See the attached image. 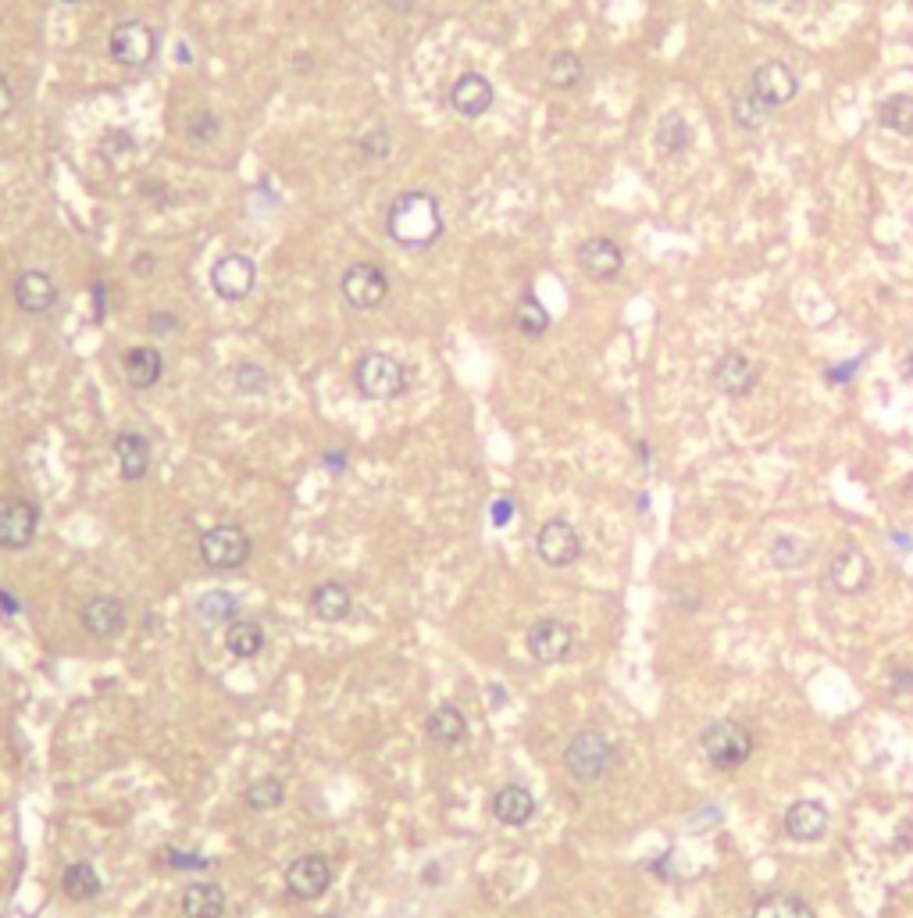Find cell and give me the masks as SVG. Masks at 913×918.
<instances>
[{
  "label": "cell",
  "instance_id": "1",
  "mask_svg": "<svg viewBox=\"0 0 913 918\" xmlns=\"http://www.w3.org/2000/svg\"><path fill=\"white\" fill-rule=\"evenodd\" d=\"M443 208L429 190H403L386 208V233L407 251H429L443 236Z\"/></svg>",
  "mask_w": 913,
  "mask_h": 918
},
{
  "label": "cell",
  "instance_id": "2",
  "mask_svg": "<svg viewBox=\"0 0 913 918\" xmlns=\"http://www.w3.org/2000/svg\"><path fill=\"white\" fill-rule=\"evenodd\" d=\"M353 386L364 400H397L411 386V372L386 350H364L353 361Z\"/></svg>",
  "mask_w": 913,
  "mask_h": 918
},
{
  "label": "cell",
  "instance_id": "3",
  "mask_svg": "<svg viewBox=\"0 0 913 918\" xmlns=\"http://www.w3.org/2000/svg\"><path fill=\"white\" fill-rule=\"evenodd\" d=\"M197 550H200V561L208 565L211 572H236L250 561L254 539L236 522H218L211 530L200 533Z\"/></svg>",
  "mask_w": 913,
  "mask_h": 918
},
{
  "label": "cell",
  "instance_id": "4",
  "mask_svg": "<svg viewBox=\"0 0 913 918\" xmlns=\"http://www.w3.org/2000/svg\"><path fill=\"white\" fill-rule=\"evenodd\" d=\"M700 747H703L706 762H711L714 768H725V772H731V768H739V765L749 762V754H753L757 740H753V733H749L742 722L717 719V722H711V725L703 729Z\"/></svg>",
  "mask_w": 913,
  "mask_h": 918
},
{
  "label": "cell",
  "instance_id": "5",
  "mask_svg": "<svg viewBox=\"0 0 913 918\" xmlns=\"http://www.w3.org/2000/svg\"><path fill=\"white\" fill-rule=\"evenodd\" d=\"M614 762V744L599 729H578L564 747V768L578 782H596Z\"/></svg>",
  "mask_w": 913,
  "mask_h": 918
},
{
  "label": "cell",
  "instance_id": "6",
  "mask_svg": "<svg viewBox=\"0 0 913 918\" xmlns=\"http://www.w3.org/2000/svg\"><path fill=\"white\" fill-rule=\"evenodd\" d=\"M107 54L121 69H147L157 54V33L147 22H121L107 36Z\"/></svg>",
  "mask_w": 913,
  "mask_h": 918
},
{
  "label": "cell",
  "instance_id": "7",
  "mask_svg": "<svg viewBox=\"0 0 913 918\" xmlns=\"http://www.w3.org/2000/svg\"><path fill=\"white\" fill-rule=\"evenodd\" d=\"M339 290H343V301L350 307H358V312H375V307H383L389 297V276L375 262H353L343 272V279H339Z\"/></svg>",
  "mask_w": 913,
  "mask_h": 918
},
{
  "label": "cell",
  "instance_id": "8",
  "mask_svg": "<svg viewBox=\"0 0 913 918\" xmlns=\"http://www.w3.org/2000/svg\"><path fill=\"white\" fill-rule=\"evenodd\" d=\"M254 287H257V265H254V258H247V254L229 251L211 265V290L222 297V301H229V304L247 301Z\"/></svg>",
  "mask_w": 913,
  "mask_h": 918
},
{
  "label": "cell",
  "instance_id": "9",
  "mask_svg": "<svg viewBox=\"0 0 913 918\" xmlns=\"http://www.w3.org/2000/svg\"><path fill=\"white\" fill-rule=\"evenodd\" d=\"M285 894L296 900H318L332 886V865L325 855H300L282 872Z\"/></svg>",
  "mask_w": 913,
  "mask_h": 918
},
{
  "label": "cell",
  "instance_id": "10",
  "mask_svg": "<svg viewBox=\"0 0 913 918\" xmlns=\"http://www.w3.org/2000/svg\"><path fill=\"white\" fill-rule=\"evenodd\" d=\"M39 508L30 497H4L0 501V550H25L36 539Z\"/></svg>",
  "mask_w": 913,
  "mask_h": 918
},
{
  "label": "cell",
  "instance_id": "11",
  "mask_svg": "<svg viewBox=\"0 0 913 918\" xmlns=\"http://www.w3.org/2000/svg\"><path fill=\"white\" fill-rule=\"evenodd\" d=\"M536 555L550 569H567L582 558V536L567 519H550L536 533Z\"/></svg>",
  "mask_w": 913,
  "mask_h": 918
},
{
  "label": "cell",
  "instance_id": "12",
  "mask_svg": "<svg viewBox=\"0 0 913 918\" xmlns=\"http://www.w3.org/2000/svg\"><path fill=\"white\" fill-rule=\"evenodd\" d=\"M528 654L539 661V665H557V661L571 658L575 651V629L561 618H539L536 626L528 629Z\"/></svg>",
  "mask_w": 913,
  "mask_h": 918
},
{
  "label": "cell",
  "instance_id": "13",
  "mask_svg": "<svg viewBox=\"0 0 913 918\" xmlns=\"http://www.w3.org/2000/svg\"><path fill=\"white\" fill-rule=\"evenodd\" d=\"M79 618H83V629L93 640H115L126 632V623H129L126 601L112 597V593H97V597H90L83 604V612H79Z\"/></svg>",
  "mask_w": 913,
  "mask_h": 918
},
{
  "label": "cell",
  "instance_id": "14",
  "mask_svg": "<svg viewBox=\"0 0 913 918\" xmlns=\"http://www.w3.org/2000/svg\"><path fill=\"white\" fill-rule=\"evenodd\" d=\"M749 90H753V97H760L774 112V107H785L788 101L796 97V93H799V79H796V72L788 69L785 61H764L753 72V79H749Z\"/></svg>",
  "mask_w": 913,
  "mask_h": 918
},
{
  "label": "cell",
  "instance_id": "15",
  "mask_svg": "<svg viewBox=\"0 0 913 918\" xmlns=\"http://www.w3.org/2000/svg\"><path fill=\"white\" fill-rule=\"evenodd\" d=\"M578 268L589 279L596 282H610V279H618L621 276V268H624V251H621V243L618 240H610V236H589L578 247Z\"/></svg>",
  "mask_w": 913,
  "mask_h": 918
},
{
  "label": "cell",
  "instance_id": "16",
  "mask_svg": "<svg viewBox=\"0 0 913 918\" xmlns=\"http://www.w3.org/2000/svg\"><path fill=\"white\" fill-rule=\"evenodd\" d=\"M760 383V364L742 355V350H728L725 358L714 364V386L728 397H749Z\"/></svg>",
  "mask_w": 913,
  "mask_h": 918
},
{
  "label": "cell",
  "instance_id": "17",
  "mask_svg": "<svg viewBox=\"0 0 913 918\" xmlns=\"http://www.w3.org/2000/svg\"><path fill=\"white\" fill-rule=\"evenodd\" d=\"M493 101H496V90L482 72L457 75L454 86H449V107H454L460 118H482L489 107H493Z\"/></svg>",
  "mask_w": 913,
  "mask_h": 918
},
{
  "label": "cell",
  "instance_id": "18",
  "mask_svg": "<svg viewBox=\"0 0 913 918\" xmlns=\"http://www.w3.org/2000/svg\"><path fill=\"white\" fill-rule=\"evenodd\" d=\"M11 293H15V304L25 315H47L58 304V282L44 268H25V272H19Z\"/></svg>",
  "mask_w": 913,
  "mask_h": 918
},
{
  "label": "cell",
  "instance_id": "19",
  "mask_svg": "<svg viewBox=\"0 0 913 918\" xmlns=\"http://www.w3.org/2000/svg\"><path fill=\"white\" fill-rule=\"evenodd\" d=\"M870 576H875V569H870V561H867L864 550H856V547L839 550V555L831 558V565H828L831 590L846 593V597H853V593H864L870 586Z\"/></svg>",
  "mask_w": 913,
  "mask_h": 918
},
{
  "label": "cell",
  "instance_id": "20",
  "mask_svg": "<svg viewBox=\"0 0 913 918\" xmlns=\"http://www.w3.org/2000/svg\"><path fill=\"white\" fill-rule=\"evenodd\" d=\"M489 812H493L496 822L511 829H522L528 826L531 818H536V798H531V790L517 787V782H507V787H500L493 793V801H489Z\"/></svg>",
  "mask_w": 913,
  "mask_h": 918
},
{
  "label": "cell",
  "instance_id": "21",
  "mask_svg": "<svg viewBox=\"0 0 913 918\" xmlns=\"http://www.w3.org/2000/svg\"><path fill=\"white\" fill-rule=\"evenodd\" d=\"M425 736H429V744L440 747V751H454L457 744H465L468 740L465 711H460L457 705H440L425 719Z\"/></svg>",
  "mask_w": 913,
  "mask_h": 918
},
{
  "label": "cell",
  "instance_id": "22",
  "mask_svg": "<svg viewBox=\"0 0 913 918\" xmlns=\"http://www.w3.org/2000/svg\"><path fill=\"white\" fill-rule=\"evenodd\" d=\"M115 457H118V472L126 483H143L150 472V440L136 429H121L115 437Z\"/></svg>",
  "mask_w": 913,
  "mask_h": 918
},
{
  "label": "cell",
  "instance_id": "23",
  "mask_svg": "<svg viewBox=\"0 0 913 918\" xmlns=\"http://www.w3.org/2000/svg\"><path fill=\"white\" fill-rule=\"evenodd\" d=\"M121 372H126V383L132 390H150L165 375V358H161L157 347H129L121 355Z\"/></svg>",
  "mask_w": 913,
  "mask_h": 918
},
{
  "label": "cell",
  "instance_id": "24",
  "mask_svg": "<svg viewBox=\"0 0 913 918\" xmlns=\"http://www.w3.org/2000/svg\"><path fill=\"white\" fill-rule=\"evenodd\" d=\"M828 829V807L821 801H796L785 812V833L799 844L821 840Z\"/></svg>",
  "mask_w": 913,
  "mask_h": 918
},
{
  "label": "cell",
  "instance_id": "25",
  "mask_svg": "<svg viewBox=\"0 0 913 918\" xmlns=\"http://www.w3.org/2000/svg\"><path fill=\"white\" fill-rule=\"evenodd\" d=\"M311 612H315L318 623H347L350 612H353L350 590L343 583H336V579L318 583L315 590H311Z\"/></svg>",
  "mask_w": 913,
  "mask_h": 918
},
{
  "label": "cell",
  "instance_id": "26",
  "mask_svg": "<svg viewBox=\"0 0 913 918\" xmlns=\"http://www.w3.org/2000/svg\"><path fill=\"white\" fill-rule=\"evenodd\" d=\"M239 597L236 593H229V590H208V593H200L197 604H194V615H197V623L200 626H229V623H236L239 618Z\"/></svg>",
  "mask_w": 913,
  "mask_h": 918
},
{
  "label": "cell",
  "instance_id": "27",
  "mask_svg": "<svg viewBox=\"0 0 913 918\" xmlns=\"http://www.w3.org/2000/svg\"><path fill=\"white\" fill-rule=\"evenodd\" d=\"M265 643H268V632L257 618H236V623L225 626V651L239 661L257 658L265 651Z\"/></svg>",
  "mask_w": 913,
  "mask_h": 918
},
{
  "label": "cell",
  "instance_id": "28",
  "mask_svg": "<svg viewBox=\"0 0 913 918\" xmlns=\"http://www.w3.org/2000/svg\"><path fill=\"white\" fill-rule=\"evenodd\" d=\"M229 908L225 890L218 883H189L183 890V915L186 918H222Z\"/></svg>",
  "mask_w": 913,
  "mask_h": 918
},
{
  "label": "cell",
  "instance_id": "29",
  "mask_svg": "<svg viewBox=\"0 0 913 918\" xmlns=\"http://www.w3.org/2000/svg\"><path fill=\"white\" fill-rule=\"evenodd\" d=\"M104 890L101 883V872L93 869V861H72V865H65L61 872V894L75 904H86L93 900Z\"/></svg>",
  "mask_w": 913,
  "mask_h": 918
},
{
  "label": "cell",
  "instance_id": "30",
  "mask_svg": "<svg viewBox=\"0 0 913 918\" xmlns=\"http://www.w3.org/2000/svg\"><path fill=\"white\" fill-rule=\"evenodd\" d=\"M653 143H657V151L664 154H681L692 147V126L686 121L681 112H664L657 121V132H653Z\"/></svg>",
  "mask_w": 913,
  "mask_h": 918
},
{
  "label": "cell",
  "instance_id": "31",
  "mask_svg": "<svg viewBox=\"0 0 913 918\" xmlns=\"http://www.w3.org/2000/svg\"><path fill=\"white\" fill-rule=\"evenodd\" d=\"M749 918H817L813 908L796 894H771L753 904Z\"/></svg>",
  "mask_w": 913,
  "mask_h": 918
},
{
  "label": "cell",
  "instance_id": "32",
  "mask_svg": "<svg viewBox=\"0 0 913 918\" xmlns=\"http://www.w3.org/2000/svg\"><path fill=\"white\" fill-rule=\"evenodd\" d=\"M547 79L553 90H575L585 79V65L575 50H557L547 61Z\"/></svg>",
  "mask_w": 913,
  "mask_h": 918
},
{
  "label": "cell",
  "instance_id": "33",
  "mask_svg": "<svg viewBox=\"0 0 913 918\" xmlns=\"http://www.w3.org/2000/svg\"><path fill=\"white\" fill-rule=\"evenodd\" d=\"M282 801H285V782L279 776H261L243 790V804H247L250 812H261V815L276 812Z\"/></svg>",
  "mask_w": 913,
  "mask_h": 918
},
{
  "label": "cell",
  "instance_id": "34",
  "mask_svg": "<svg viewBox=\"0 0 913 918\" xmlns=\"http://www.w3.org/2000/svg\"><path fill=\"white\" fill-rule=\"evenodd\" d=\"M514 326L522 336H528V340H539V336L550 329V312L542 307L536 293L522 297V304H517V312H514Z\"/></svg>",
  "mask_w": 913,
  "mask_h": 918
},
{
  "label": "cell",
  "instance_id": "35",
  "mask_svg": "<svg viewBox=\"0 0 913 918\" xmlns=\"http://www.w3.org/2000/svg\"><path fill=\"white\" fill-rule=\"evenodd\" d=\"M881 126L899 132V137H913V97L910 93H892V97L881 101Z\"/></svg>",
  "mask_w": 913,
  "mask_h": 918
},
{
  "label": "cell",
  "instance_id": "36",
  "mask_svg": "<svg viewBox=\"0 0 913 918\" xmlns=\"http://www.w3.org/2000/svg\"><path fill=\"white\" fill-rule=\"evenodd\" d=\"M768 118H771V107L760 97H753V90H746V93H739V97L731 101V121L739 129L757 132V129L768 126Z\"/></svg>",
  "mask_w": 913,
  "mask_h": 918
},
{
  "label": "cell",
  "instance_id": "37",
  "mask_svg": "<svg viewBox=\"0 0 913 918\" xmlns=\"http://www.w3.org/2000/svg\"><path fill=\"white\" fill-rule=\"evenodd\" d=\"M233 383H236V394H243V397H265L271 390V372L257 361H243V364H236Z\"/></svg>",
  "mask_w": 913,
  "mask_h": 918
},
{
  "label": "cell",
  "instance_id": "38",
  "mask_svg": "<svg viewBox=\"0 0 913 918\" xmlns=\"http://www.w3.org/2000/svg\"><path fill=\"white\" fill-rule=\"evenodd\" d=\"M807 544H803V539H796V536H779L771 544V561L779 565V569H803V565H807Z\"/></svg>",
  "mask_w": 913,
  "mask_h": 918
},
{
  "label": "cell",
  "instance_id": "39",
  "mask_svg": "<svg viewBox=\"0 0 913 918\" xmlns=\"http://www.w3.org/2000/svg\"><path fill=\"white\" fill-rule=\"evenodd\" d=\"M161 858H165V865L175 869V872H203V869L211 865V861L203 858V855H194V850H179V847H165V855H161Z\"/></svg>",
  "mask_w": 913,
  "mask_h": 918
},
{
  "label": "cell",
  "instance_id": "40",
  "mask_svg": "<svg viewBox=\"0 0 913 918\" xmlns=\"http://www.w3.org/2000/svg\"><path fill=\"white\" fill-rule=\"evenodd\" d=\"M101 151H104V158H112V161H118V158L132 154V151H136V140H132V132H126V129H112V132H107V137H104Z\"/></svg>",
  "mask_w": 913,
  "mask_h": 918
},
{
  "label": "cell",
  "instance_id": "41",
  "mask_svg": "<svg viewBox=\"0 0 913 918\" xmlns=\"http://www.w3.org/2000/svg\"><path fill=\"white\" fill-rule=\"evenodd\" d=\"M361 151H364L367 158H386V154H389V132H386V129L367 132V137L361 140Z\"/></svg>",
  "mask_w": 913,
  "mask_h": 918
},
{
  "label": "cell",
  "instance_id": "42",
  "mask_svg": "<svg viewBox=\"0 0 913 918\" xmlns=\"http://www.w3.org/2000/svg\"><path fill=\"white\" fill-rule=\"evenodd\" d=\"M189 132H194V140H211V137H218V118L211 115V112H200V115H194V121H189Z\"/></svg>",
  "mask_w": 913,
  "mask_h": 918
},
{
  "label": "cell",
  "instance_id": "43",
  "mask_svg": "<svg viewBox=\"0 0 913 918\" xmlns=\"http://www.w3.org/2000/svg\"><path fill=\"white\" fill-rule=\"evenodd\" d=\"M147 329L154 333V336H168L179 329V315H172V312H150L147 315Z\"/></svg>",
  "mask_w": 913,
  "mask_h": 918
},
{
  "label": "cell",
  "instance_id": "44",
  "mask_svg": "<svg viewBox=\"0 0 913 918\" xmlns=\"http://www.w3.org/2000/svg\"><path fill=\"white\" fill-rule=\"evenodd\" d=\"M489 519H493V525H500V530H503V525L514 519V501H511V497H496V501L489 504Z\"/></svg>",
  "mask_w": 913,
  "mask_h": 918
},
{
  "label": "cell",
  "instance_id": "45",
  "mask_svg": "<svg viewBox=\"0 0 913 918\" xmlns=\"http://www.w3.org/2000/svg\"><path fill=\"white\" fill-rule=\"evenodd\" d=\"M321 465L329 468L332 476H343L347 465H350V457H347V451H343V448H332V451H325V454H321Z\"/></svg>",
  "mask_w": 913,
  "mask_h": 918
},
{
  "label": "cell",
  "instance_id": "46",
  "mask_svg": "<svg viewBox=\"0 0 913 918\" xmlns=\"http://www.w3.org/2000/svg\"><path fill=\"white\" fill-rule=\"evenodd\" d=\"M892 694H896V697L913 694V669H906V665H896V669H892Z\"/></svg>",
  "mask_w": 913,
  "mask_h": 918
},
{
  "label": "cell",
  "instance_id": "47",
  "mask_svg": "<svg viewBox=\"0 0 913 918\" xmlns=\"http://www.w3.org/2000/svg\"><path fill=\"white\" fill-rule=\"evenodd\" d=\"M11 112H15V90H11L8 75L0 72V121H4Z\"/></svg>",
  "mask_w": 913,
  "mask_h": 918
},
{
  "label": "cell",
  "instance_id": "48",
  "mask_svg": "<svg viewBox=\"0 0 913 918\" xmlns=\"http://www.w3.org/2000/svg\"><path fill=\"white\" fill-rule=\"evenodd\" d=\"M22 612V601L11 590L0 586V618H15Z\"/></svg>",
  "mask_w": 913,
  "mask_h": 918
},
{
  "label": "cell",
  "instance_id": "49",
  "mask_svg": "<svg viewBox=\"0 0 913 918\" xmlns=\"http://www.w3.org/2000/svg\"><path fill=\"white\" fill-rule=\"evenodd\" d=\"M861 369V361H842V369H831V372H824V380L828 383H846L850 375Z\"/></svg>",
  "mask_w": 913,
  "mask_h": 918
},
{
  "label": "cell",
  "instance_id": "50",
  "mask_svg": "<svg viewBox=\"0 0 913 918\" xmlns=\"http://www.w3.org/2000/svg\"><path fill=\"white\" fill-rule=\"evenodd\" d=\"M93 301H97V312H93V315H97V318H104V312H107V307H104V304H107L104 282H97V287H93Z\"/></svg>",
  "mask_w": 913,
  "mask_h": 918
},
{
  "label": "cell",
  "instance_id": "51",
  "mask_svg": "<svg viewBox=\"0 0 913 918\" xmlns=\"http://www.w3.org/2000/svg\"><path fill=\"white\" fill-rule=\"evenodd\" d=\"M150 268H154V262H150L147 254H140V258H136V272H150Z\"/></svg>",
  "mask_w": 913,
  "mask_h": 918
},
{
  "label": "cell",
  "instance_id": "52",
  "mask_svg": "<svg viewBox=\"0 0 913 918\" xmlns=\"http://www.w3.org/2000/svg\"><path fill=\"white\" fill-rule=\"evenodd\" d=\"M435 869H440V865H429V872L421 875V880H425L429 886H435V883H440V872H435Z\"/></svg>",
  "mask_w": 913,
  "mask_h": 918
},
{
  "label": "cell",
  "instance_id": "53",
  "mask_svg": "<svg viewBox=\"0 0 913 918\" xmlns=\"http://www.w3.org/2000/svg\"><path fill=\"white\" fill-rule=\"evenodd\" d=\"M906 372H910V375H913V355H910V358H906Z\"/></svg>",
  "mask_w": 913,
  "mask_h": 918
},
{
  "label": "cell",
  "instance_id": "54",
  "mask_svg": "<svg viewBox=\"0 0 913 918\" xmlns=\"http://www.w3.org/2000/svg\"><path fill=\"white\" fill-rule=\"evenodd\" d=\"M61 4H83V0H61Z\"/></svg>",
  "mask_w": 913,
  "mask_h": 918
},
{
  "label": "cell",
  "instance_id": "55",
  "mask_svg": "<svg viewBox=\"0 0 913 918\" xmlns=\"http://www.w3.org/2000/svg\"><path fill=\"white\" fill-rule=\"evenodd\" d=\"M764 4H768V0H764Z\"/></svg>",
  "mask_w": 913,
  "mask_h": 918
}]
</instances>
